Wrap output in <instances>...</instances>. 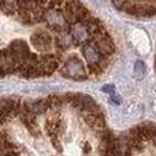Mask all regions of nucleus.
<instances>
[{"instance_id":"nucleus-8","label":"nucleus","mask_w":156,"mask_h":156,"mask_svg":"<svg viewBox=\"0 0 156 156\" xmlns=\"http://www.w3.org/2000/svg\"><path fill=\"white\" fill-rule=\"evenodd\" d=\"M19 64H20L19 58L12 53L10 48L3 50V53H2V75L7 76L9 73H12V72L15 73V70L18 69Z\"/></svg>"},{"instance_id":"nucleus-14","label":"nucleus","mask_w":156,"mask_h":156,"mask_svg":"<svg viewBox=\"0 0 156 156\" xmlns=\"http://www.w3.org/2000/svg\"><path fill=\"white\" fill-rule=\"evenodd\" d=\"M54 44H55L57 51L63 53L64 50H67L70 45H73V44H75V40H73V35H72V32H69V31L58 32L57 38L54 40Z\"/></svg>"},{"instance_id":"nucleus-10","label":"nucleus","mask_w":156,"mask_h":156,"mask_svg":"<svg viewBox=\"0 0 156 156\" xmlns=\"http://www.w3.org/2000/svg\"><path fill=\"white\" fill-rule=\"evenodd\" d=\"M22 107L27 108L28 111H31V112H34L35 115H42V114H45L47 111L51 109V105H50L48 98H45V99H38V101H25L22 104Z\"/></svg>"},{"instance_id":"nucleus-5","label":"nucleus","mask_w":156,"mask_h":156,"mask_svg":"<svg viewBox=\"0 0 156 156\" xmlns=\"http://www.w3.org/2000/svg\"><path fill=\"white\" fill-rule=\"evenodd\" d=\"M31 42H32L35 50L41 51V53H47L53 47V38L47 31H37L35 34H32Z\"/></svg>"},{"instance_id":"nucleus-6","label":"nucleus","mask_w":156,"mask_h":156,"mask_svg":"<svg viewBox=\"0 0 156 156\" xmlns=\"http://www.w3.org/2000/svg\"><path fill=\"white\" fill-rule=\"evenodd\" d=\"M76 108L82 111L83 114H89V112H99V107L96 105V102L94 101V98H90L89 95H75L73 102Z\"/></svg>"},{"instance_id":"nucleus-16","label":"nucleus","mask_w":156,"mask_h":156,"mask_svg":"<svg viewBox=\"0 0 156 156\" xmlns=\"http://www.w3.org/2000/svg\"><path fill=\"white\" fill-rule=\"evenodd\" d=\"M45 131H47V134L50 137L61 133V131H63V126L60 127V120H58V118H55V117L48 118L47 122H45Z\"/></svg>"},{"instance_id":"nucleus-12","label":"nucleus","mask_w":156,"mask_h":156,"mask_svg":"<svg viewBox=\"0 0 156 156\" xmlns=\"http://www.w3.org/2000/svg\"><path fill=\"white\" fill-rule=\"evenodd\" d=\"M10 50H12V53H13L18 58H19V61L22 63V61H27L29 60L31 57H32V54H31V51H29V48H28L27 42L22 40H15L12 44H10Z\"/></svg>"},{"instance_id":"nucleus-15","label":"nucleus","mask_w":156,"mask_h":156,"mask_svg":"<svg viewBox=\"0 0 156 156\" xmlns=\"http://www.w3.org/2000/svg\"><path fill=\"white\" fill-rule=\"evenodd\" d=\"M143 7H144L143 0H126L122 10L134 16H143Z\"/></svg>"},{"instance_id":"nucleus-17","label":"nucleus","mask_w":156,"mask_h":156,"mask_svg":"<svg viewBox=\"0 0 156 156\" xmlns=\"http://www.w3.org/2000/svg\"><path fill=\"white\" fill-rule=\"evenodd\" d=\"M20 0H2V10L6 15H13L19 10Z\"/></svg>"},{"instance_id":"nucleus-20","label":"nucleus","mask_w":156,"mask_h":156,"mask_svg":"<svg viewBox=\"0 0 156 156\" xmlns=\"http://www.w3.org/2000/svg\"><path fill=\"white\" fill-rule=\"evenodd\" d=\"M66 2L67 0H50L47 7H58V9H63V6L66 5Z\"/></svg>"},{"instance_id":"nucleus-22","label":"nucleus","mask_w":156,"mask_h":156,"mask_svg":"<svg viewBox=\"0 0 156 156\" xmlns=\"http://www.w3.org/2000/svg\"><path fill=\"white\" fill-rule=\"evenodd\" d=\"M102 90H104V92H108V94H112V92H114V88H112L111 85H108V86H104Z\"/></svg>"},{"instance_id":"nucleus-4","label":"nucleus","mask_w":156,"mask_h":156,"mask_svg":"<svg viewBox=\"0 0 156 156\" xmlns=\"http://www.w3.org/2000/svg\"><path fill=\"white\" fill-rule=\"evenodd\" d=\"M82 54H83V58L86 61V66L101 64L104 69L108 66V61L105 60V55L98 50V47H96L92 41H89V42L82 45Z\"/></svg>"},{"instance_id":"nucleus-9","label":"nucleus","mask_w":156,"mask_h":156,"mask_svg":"<svg viewBox=\"0 0 156 156\" xmlns=\"http://www.w3.org/2000/svg\"><path fill=\"white\" fill-rule=\"evenodd\" d=\"M60 55L61 54H51V53H42V55L40 57V64L41 69L44 72V76H50L51 73H54L58 64H60Z\"/></svg>"},{"instance_id":"nucleus-7","label":"nucleus","mask_w":156,"mask_h":156,"mask_svg":"<svg viewBox=\"0 0 156 156\" xmlns=\"http://www.w3.org/2000/svg\"><path fill=\"white\" fill-rule=\"evenodd\" d=\"M70 32L73 35V40H75L76 45H83L90 41V34H89V29L86 27V23H83L82 20L75 22L73 25H70Z\"/></svg>"},{"instance_id":"nucleus-23","label":"nucleus","mask_w":156,"mask_h":156,"mask_svg":"<svg viewBox=\"0 0 156 156\" xmlns=\"http://www.w3.org/2000/svg\"><path fill=\"white\" fill-rule=\"evenodd\" d=\"M152 142L155 143V146H156V134H155V136H153V139H152Z\"/></svg>"},{"instance_id":"nucleus-19","label":"nucleus","mask_w":156,"mask_h":156,"mask_svg":"<svg viewBox=\"0 0 156 156\" xmlns=\"http://www.w3.org/2000/svg\"><path fill=\"white\" fill-rule=\"evenodd\" d=\"M134 73H136L137 77H140V76L144 73V63L143 61H136V66H134Z\"/></svg>"},{"instance_id":"nucleus-2","label":"nucleus","mask_w":156,"mask_h":156,"mask_svg":"<svg viewBox=\"0 0 156 156\" xmlns=\"http://www.w3.org/2000/svg\"><path fill=\"white\" fill-rule=\"evenodd\" d=\"M63 12H64L70 25H73L75 22H79V20L88 22L92 18V15L89 13V10L85 7V5L79 0H67L66 5L63 6Z\"/></svg>"},{"instance_id":"nucleus-11","label":"nucleus","mask_w":156,"mask_h":156,"mask_svg":"<svg viewBox=\"0 0 156 156\" xmlns=\"http://www.w3.org/2000/svg\"><path fill=\"white\" fill-rule=\"evenodd\" d=\"M85 121L98 134H101L102 131L105 130V118H104V115H102L101 112H89V114H85Z\"/></svg>"},{"instance_id":"nucleus-18","label":"nucleus","mask_w":156,"mask_h":156,"mask_svg":"<svg viewBox=\"0 0 156 156\" xmlns=\"http://www.w3.org/2000/svg\"><path fill=\"white\" fill-rule=\"evenodd\" d=\"M48 101H50L51 109L57 111V109H60L61 107H63V102L66 101V99H64V98H61V96H58V95H50L48 96Z\"/></svg>"},{"instance_id":"nucleus-21","label":"nucleus","mask_w":156,"mask_h":156,"mask_svg":"<svg viewBox=\"0 0 156 156\" xmlns=\"http://www.w3.org/2000/svg\"><path fill=\"white\" fill-rule=\"evenodd\" d=\"M111 2H112V5L115 7H118V9H122L124 3H126V0H111Z\"/></svg>"},{"instance_id":"nucleus-1","label":"nucleus","mask_w":156,"mask_h":156,"mask_svg":"<svg viewBox=\"0 0 156 156\" xmlns=\"http://www.w3.org/2000/svg\"><path fill=\"white\" fill-rule=\"evenodd\" d=\"M61 75L64 77L73 79V80H85L88 77V67H85V64L82 63V60L76 55L69 57L67 60L61 64L60 67Z\"/></svg>"},{"instance_id":"nucleus-3","label":"nucleus","mask_w":156,"mask_h":156,"mask_svg":"<svg viewBox=\"0 0 156 156\" xmlns=\"http://www.w3.org/2000/svg\"><path fill=\"white\" fill-rule=\"evenodd\" d=\"M44 22H47L50 29H53L55 32L69 31V28H70V23H69L63 9H58V7H47L45 13H44Z\"/></svg>"},{"instance_id":"nucleus-13","label":"nucleus","mask_w":156,"mask_h":156,"mask_svg":"<svg viewBox=\"0 0 156 156\" xmlns=\"http://www.w3.org/2000/svg\"><path fill=\"white\" fill-rule=\"evenodd\" d=\"M94 44L98 47V50H99L105 57L112 55L115 53V44H114V41L111 40V37H109L108 34L101 37V38H98L96 41H94Z\"/></svg>"}]
</instances>
